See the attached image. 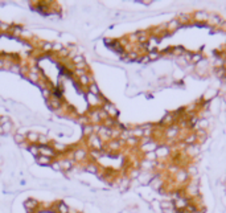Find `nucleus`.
<instances>
[{
  "instance_id": "f257e3e1",
  "label": "nucleus",
  "mask_w": 226,
  "mask_h": 213,
  "mask_svg": "<svg viewBox=\"0 0 226 213\" xmlns=\"http://www.w3.org/2000/svg\"><path fill=\"white\" fill-rule=\"evenodd\" d=\"M200 58H201V56H198V54H197L196 57H193V61H198V60H200Z\"/></svg>"
}]
</instances>
